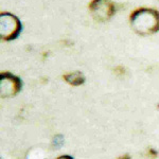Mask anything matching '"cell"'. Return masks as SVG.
Masks as SVG:
<instances>
[{"mask_svg":"<svg viewBox=\"0 0 159 159\" xmlns=\"http://www.w3.org/2000/svg\"><path fill=\"white\" fill-rule=\"evenodd\" d=\"M132 29L141 36H148L159 31V12L151 7H140L129 16Z\"/></svg>","mask_w":159,"mask_h":159,"instance_id":"6da1fadb","label":"cell"},{"mask_svg":"<svg viewBox=\"0 0 159 159\" xmlns=\"http://www.w3.org/2000/svg\"><path fill=\"white\" fill-rule=\"evenodd\" d=\"M22 25L15 15L3 12L0 14V37L2 40L11 42L19 36Z\"/></svg>","mask_w":159,"mask_h":159,"instance_id":"7a4b0ae2","label":"cell"},{"mask_svg":"<svg viewBox=\"0 0 159 159\" xmlns=\"http://www.w3.org/2000/svg\"><path fill=\"white\" fill-rule=\"evenodd\" d=\"M89 11L93 19L99 22H105L114 16L116 7L111 0H91Z\"/></svg>","mask_w":159,"mask_h":159,"instance_id":"3957f363","label":"cell"},{"mask_svg":"<svg viewBox=\"0 0 159 159\" xmlns=\"http://www.w3.org/2000/svg\"><path fill=\"white\" fill-rule=\"evenodd\" d=\"M22 88V82L18 76L11 72H1L0 74V96L1 98L15 97Z\"/></svg>","mask_w":159,"mask_h":159,"instance_id":"277c9868","label":"cell"},{"mask_svg":"<svg viewBox=\"0 0 159 159\" xmlns=\"http://www.w3.org/2000/svg\"><path fill=\"white\" fill-rule=\"evenodd\" d=\"M63 79L67 82L68 84L72 86H81L85 83V76L81 71H73V72H68L63 75Z\"/></svg>","mask_w":159,"mask_h":159,"instance_id":"5b68a950","label":"cell"},{"mask_svg":"<svg viewBox=\"0 0 159 159\" xmlns=\"http://www.w3.org/2000/svg\"><path fill=\"white\" fill-rule=\"evenodd\" d=\"M63 143H64V138H63V136H61V135L55 136L54 139H53V144H54L56 148H60L61 145L63 144Z\"/></svg>","mask_w":159,"mask_h":159,"instance_id":"8992f818","label":"cell"},{"mask_svg":"<svg viewBox=\"0 0 159 159\" xmlns=\"http://www.w3.org/2000/svg\"><path fill=\"white\" fill-rule=\"evenodd\" d=\"M115 73L119 74V75H123L125 73V69L122 67V66H118V67L115 68Z\"/></svg>","mask_w":159,"mask_h":159,"instance_id":"52a82bcc","label":"cell"},{"mask_svg":"<svg viewBox=\"0 0 159 159\" xmlns=\"http://www.w3.org/2000/svg\"><path fill=\"white\" fill-rule=\"evenodd\" d=\"M148 155L151 156V157H153V158H155V157H157V155H158V153L156 152L154 148H148Z\"/></svg>","mask_w":159,"mask_h":159,"instance_id":"ba28073f","label":"cell"},{"mask_svg":"<svg viewBox=\"0 0 159 159\" xmlns=\"http://www.w3.org/2000/svg\"><path fill=\"white\" fill-rule=\"evenodd\" d=\"M56 159H73V158H72V156H70V155H61Z\"/></svg>","mask_w":159,"mask_h":159,"instance_id":"9c48e42d","label":"cell"},{"mask_svg":"<svg viewBox=\"0 0 159 159\" xmlns=\"http://www.w3.org/2000/svg\"><path fill=\"white\" fill-rule=\"evenodd\" d=\"M118 159H132V157L129 155V154H125V155H122V156H120Z\"/></svg>","mask_w":159,"mask_h":159,"instance_id":"30bf717a","label":"cell"}]
</instances>
